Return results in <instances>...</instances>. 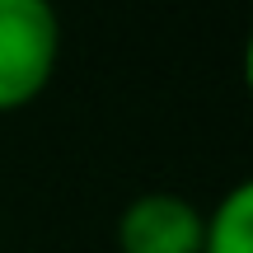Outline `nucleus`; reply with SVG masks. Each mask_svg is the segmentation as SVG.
<instances>
[{"instance_id": "nucleus-2", "label": "nucleus", "mask_w": 253, "mask_h": 253, "mask_svg": "<svg viewBox=\"0 0 253 253\" xmlns=\"http://www.w3.org/2000/svg\"><path fill=\"white\" fill-rule=\"evenodd\" d=\"M122 253H197L202 249V207L178 192H141L118 216Z\"/></svg>"}, {"instance_id": "nucleus-1", "label": "nucleus", "mask_w": 253, "mask_h": 253, "mask_svg": "<svg viewBox=\"0 0 253 253\" xmlns=\"http://www.w3.org/2000/svg\"><path fill=\"white\" fill-rule=\"evenodd\" d=\"M61 66V14L52 0H0V113L28 108Z\"/></svg>"}, {"instance_id": "nucleus-3", "label": "nucleus", "mask_w": 253, "mask_h": 253, "mask_svg": "<svg viewBox=\"0 0 253 253\" xmlns=\"http://www.w3.org/2000/svg\"><path fill=\"white\" fill-rule=\"evenodd\" d=\"M197 253H253V183H235L216 207L202 211V249Z\"/></svg>"}]
</instances>
